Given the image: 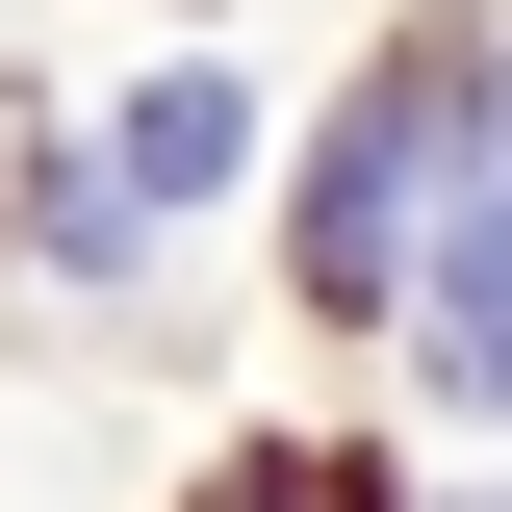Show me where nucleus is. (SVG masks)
I'll return each mask as SVG.
<instances>
[{
	"mask_svg": "<svg viewBox=\"0 0 512 512\" xmlns=\"http://www.w3.org/2000/svg\"><path fill=\"white\" fill-rule=\"evenodd\" d=\"M487 128H512V77H487V52H384L359 103H333V154H308V282H333V308H384V282L461 231Z\"/></svg>",
	"mask_w": 512,
	"mask_h": 512,
	"instance_id": "1",
	"label": "nucleus"
},
{
	"mask_svg": "<svg viewBox=\"0 0 512 512\" xmlns=\"http://www.w3.org/2000/svg\"><path fill=\"white\" fill-rule=\"evenodd\" d=\"M436 384L512 410V128H487V180H461V231H436Z\"/></svg>",
	"mask_w": 512,
	"mask_h": 512,
	"instance_id": "2",
	"label": "nucleus"
},
{
	"mask_svg": "<svg viewBox=\"0 0 512 512\" xmlns=\"http://www.w3.org/2000/svg\"><path fill=\"white\" fill-rule=\"evenodd\" d=\"M231 154H256V103H231V52H205V77H154V103H128V154H103V180H128V205H205Z\"/></svg>",
	"mask_w": 512,
	"mask_h": 512,
	"instance_id": "3",
	"label": "nucleus"
},
{
	"mask_svg": "<svg viewBox=\"0 0 512 512\" xmlns=\"http://www.w3.org/2000/svg\"><path fill=\"white\" fill-rule=\"evenodd\" d=\"M205 512H384V461H333V436H282V461H231Z\"/></svg>",
	"mask_w": 512,
	"mask_h": 512,
	"instance_id": "4",
	"label": "nucleus"
}]
</instances>
